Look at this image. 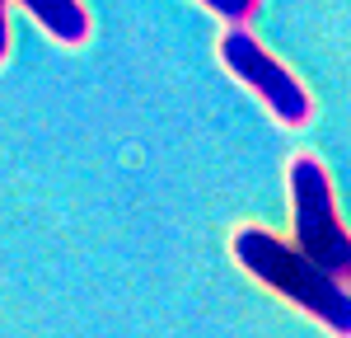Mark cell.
<instances>
[{
  "label": "cell",
  "instance_id": "cell-1",
  "mask_svg": "<svg viewBox=\"0 0 351 338\" xmlns=\"http://www.w3.org/2000/svg\"><path fill=\"white\" fill-rule=\"evenodd\" d=\"M230 254L248 278H258L276 296L295 301L328 334L351 338V286H342V278L319 268L309 254H300L295 240L271 235L267 225H239L230 235Z\"/></svg>",
  "mask_w": 351,
  "mask_h": 338
},
{
  "label": "cell",
  "instance_id": "cell-2",
  "mask_svg": "<svg viewBox=\"0 0 351 338\" xmlns=\"http://www.w3.org/2000/svg\"><path fill=\"white\" fill-rule=\"evenodd\" d=\"M291 183V230H295V249L309 254L319 268L351 278V230L337 216L332 202V179L314 155H295L286 169Z\"/></svg>",
  "mask_w": 351,
  "mask_h": 338
},
{
  "label": "cell",
  "instance_id": "cell-3",
  "mask_svg": "<svg viewBox=\"0 0 351 338\" xmlns=\"http://www.w3.org/2000/svg\"><path fill=\"white\" fill-rule=\"evenodd\" d=\"M216 52H220V66H225L243 89H253V94L263 99V109H267L281 127H304V122L314 117V99H309V89L300 84V76L291 66H281V61L248 33V24H225Z\"/></svg>",
  "mask_w": 351,
  "mask_h": 338
},
{
  "label": "cell",
  "instance_id": "cell-4",
  "mask_svg": "<svg viewBox=\"0 0 351 338\" xmlns=\"http://www.w3.org/2000/svg\"><path fill=\"white\" fill-rule=\"evenodd\" d=\"M33 14V24L43 28L61 47H84L89 43V10L80 0H14Z\"/></svg>",
  "mask_w": 351,
  "mask_h": 338
},
{
  "label": "cell",
  "instance_id": "cell-5",
  "mask_svg": "<svg viewBox=\"0 0 351 338\" xmlns=\"http://www.w3.org/2000/svg\"><path fill=\"white\" fill-rule=\"evenodd\" d=\"M197 5H206V10L220 14L225 24H248V19L258 14V5H263V0H197Z\"/></svg>",
  "mask_w": 351,
  "mask_h": 338
},
{
  "label": "cell",
  "instance_id": "cell-6",
  "mask_svg": "<svg viewBox=\"0 0 351 338\" xmlns=\"http://www.w3.org/2000/svg\"><path fill=\"white\" fill-rule=\"evenodd\" d=\"M10 61V0H0V66Z\"/></svg>",
  "mask_w": 351,
  "mask_h": 338
}]
</instances>
